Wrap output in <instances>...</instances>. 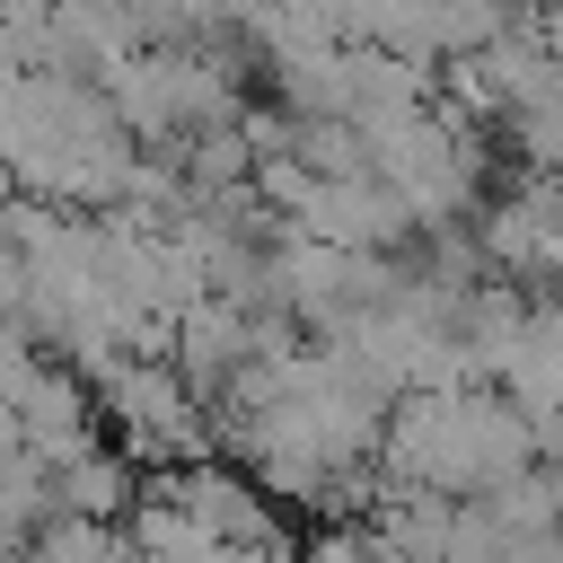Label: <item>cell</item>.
<instances>
[{
	"label": "cell",
	"mask_w": 563,
	"mask_h": 563,
	"mask_svg": "<svg viewBox=\"0 0 563 563\" xmlns=\"http://www.w3.org/2000/svg\"><path fill=\"white\" fill-rule=\"evenodd\" d=\"M545 466L537 422L501 387H440L405 396L378 449V493H431V501H501Z\"/></svg>",
	"instance_id": "1"
},
{
	"label": "cell",
	"mask_w": 563,
	"mask_h": 563,
	"mask_svg": "<svg viewBox=\"0 0 563 563\" xmlns=\"http://www.w3.org/2000/svg\"><path fill=\"white\" fill-rule=\"evenodd\" d=\"M369 158H378V176L405 194V211H413L422 229L484 220V202L510 185L501 158H493V141H484V123H466L457 106H422V114L387 123V132L369 141Z\"/></svg>",
	"instance_id": "2"
},
{
	"label": "cell",
	"mask_w": 563,
	"mask_h": 563,
	"mask_svg": "<svg viewBox=\"0 0 563 563\" xmlns=\"http://www.w3.org/2000/svg\"><path fill=\"white\" fill-rule=\"evenodd\" d=\"M97 413L114 422V449L141 475H176V466L220 457V413L176 378L167 352H132V361L97 369Z\"/></svg>",
	"instance_id": "3"
},
{
	"label": "cell",
	"mask_w": 563,
	"mask_h": 563,
	"mask_svg": "<svg viewBox=\"0 0 563 563\" xmlns=\"http://www.w3.org/2000/svg\"><path fill=\"white\" fill-rule=\"evenodd\" d=\"M0 405L18 413L26 457H44V466H70V457L106 449V431H97L106 422L97 413V378L70 369V361H53V352H35V343L0 352Z\"/></svg>",
	"instance_id": "4"
},
{
	"label": "cell",
	"mask_w": 563,
	"mask_h": 563,
	"mask_svg": "<svg viewBox=\"0 0 563 563\" xmlns=\"http://www.w3.org/2000/svg\"><path fill=\"white\" fill-rule=\"evenodd\" d=\"M150 501H167L185 528H202V537H220V545H290L273 493H264L246 466H229V457H202V466L150 475Z\"/></svg>",
	"instance_id": "5"
},
{
	"label": "cell",
	"mask_w": 563,
	"mask_h": 563,
	"mask_svg": "<svg viewBox=\"0 0 563 563\" xmlns=\"http://www.w3.org/2000/svg\"><path fill=\"white\" fill-rule=\"evenodd\" d=\"M167 361H176V378H185L211 413H229L238 387L264 369V325H255L246 308H229V299H202V308L167 334Z\"/></svg>",
	"instance_id": "6"
},
{
	"label": "cell",
	"mask_w": 563,
	"mask_h": 563,
	"mask_svg": "<svg viewBox=\"0 0 563 563\" xmlns=\"http://www.w3.org/2000/svg\"><path fill=\"white\" fill-rule=\"evenodd\" d=\"M132 554L141 563H299V545H220V537H202V528H185L167 501H150L141 493V510H132Z\"/></svg>",
	"instance_id": "7"
},
{
	"label": "cell",
	"mask_w": 563,
	"mask_h": 563,
	"mask_svg": "<svg viewBox=\"0 0 563 563\" xmlns=\"http://www.w3.org/2000/svg\"><path fill=\"white\" fill-rule=\"evenodd\" d=\"M18 563H141V554H132L123 528H97V519H44V528L26 537Z\"/></svg>",
	"instance_id": "8"
}]
</instances>
